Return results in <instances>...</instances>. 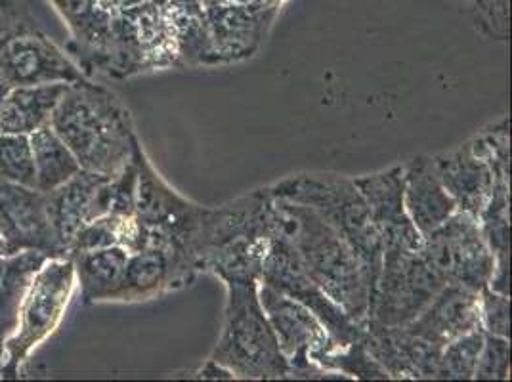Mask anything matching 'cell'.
<instances>
[{
	"instance_id": "1",
	"label": "cell",
	"mask_w": 512,
	"mask_h": 382,
	"mask_svg": "<svg viewBox=\"0 0 512 382\" xmlns=\"http://www.w3.org/2000/svg\"><path fill=\"white\" fill-rule=\"evenodd\" d=\"M50 127L88 172L115 178L132 159L136 136L127 107L111 90L88 79L67 86Z\"/></svg>"
},
{
	"instance_id": "2",
	"label": "cell",
	"mask_w": 512,
	"mask_h": 382,
	"mask_svg": "<svg viewBox=\"0 0 512 382\" xmlns=\"http://www.w3.org/2000/svg\"><path fill=\"white\" fill-rule=\"evenodd\" d=\"M274 224L297 251L308 276L358 323L369 310V285L352 247L310 207L272 197Z\"/></svg>"
},
{
	"instance_id": "3",
	"label": "cell",
	"mask_w": 512,
	"mask_h": 382,
	"mask_svg": "<svg viewBox=\"0 0 512 382\" xmlns=\"http://www.w3.org/2000/svg\"><path fill=\"white\" fill-rule=\"evenodd\" d=\"M276 199L310 207L352 247L373 295L383 262V241L354 180L331 172H302L268 188Z\"/></svg>"
},
{
	"instance_id": "4",
	"label": "cell",
	"mask_w": 512,
	"mask_h": 382,
	"mask_svg": "<svg viewBox=\"0 0 512 382\" xmlns=\"http://www.w3.org/2000/svg\"><path fill=\"white\" fill-rule=\"evenodd\" d=\"M226 287L224 329L211 360L228 369L234 379H287L289 363L262 310L258 281L226 283Z\"/></svg>"
},
{
	"instance_id": "5",
	"label": "cell",
	"mask_w": 512,
	"mask_h": 382,
	"mask_svg": "<svg viewBox=\"0 0 512 382\" xmlns=\"http://www.w3.org/2000/svg\"><path fill=\"white\" fill-rule=\"evenodd\" d=\"M432 161L457 211L478 218L497 180L511 178L509 121L503 119L463 146L432 157Z\"/></svg>"
},
{
	"instance_id": "6",
	"label": "cell",
	"mask_w": 512,
	"mask_h": 382,
	"mask_svg": "<svg viewBox=\"0 0 512 382\" xmlns=\"http://www.w3.org/2000/svg\"><path fill=\"white\" fill-rule=\"evenodd\" d=\"M75 287V266L69 256L48 258L35 274L20 308L16 333L6 340L0 379H16L22 361L60 323Z\"/></svg>"
},
{
	"instance_id": "7",
	"label": "cell",
	"mask_w": 512,
	"mask_h": 382,
	"mask_svg": "<svg viewBox=\"0 0 512 382\" xmlns=\"http://www.w3.org/2000/svg\"><path fill=\"white\" fill-rule=\"evenodd\" d=\"M446 285L421 251L383 247L381 272L369 298V323L402 327L417 318Z\"/></svg>"
},
{
	"instance_id": "8",
	"label": "cell",
	"mask_w": 512,
	"mask_h": 382,
	"mask_svg": "<svg viewBox=\"0 0 512 382\" xmlns=\"http://www.w3.org/2000/svg\"><path fill=\"white\" fill-rule=\"evenodd\" d=\"M423 256L446 279L480 293L490 285L495 256L480 230L478 218L457 211L448 220L423 237Z\"/></svg>"
},
{
	"instance_id": "9",
	"label": "cell",
	"mask_w": 512,
	"mask_h": 382,
	"mask_svg": "<svg viewBox=\"0 0 512 382\" xmlns=\"http://www.w3.org/2000/svg\"><path fill=\"white\" fill-rule=\"evenodd\" d=\"M258 298L276 333L279 348L289 363V377L344 379L341 373L325 371L312 361L321 352L337 346L312 310L264 283H258Z\"/></svg>"
},
{
	"instance_id": "10",
	"label": "cell",
	"mask_w": 512,
	"mask_h": 382,
	"mask_svg": "<svg viewBox=\"0 0 512 382\" xmlns=\"http://www.w3.org/2000/svg\"><path fill=\"white\" fill-rule=\"evenodd\" d=\"M132 157L138 170L136 216L146 228L155 230L169 239L174 247L192 256L199 266V241L209 209L193 205L192 201L171 190L151 167L138 140Z\"/></svg>"
},
{
	"instance_id": "11",
	"label": "cell",
	"mask_w": 512,
	"mask_h": 382,
	"mask_svg": "<svg viewBox=\"0 0 512 382\" xmlns=\"http://www.w3.org/2000/svg\"><path fill=\"white\" fill-rule=\"evenodd\" d=\"M258 283L295 298L312 310L339 348L362 339L365 323L354 321L335 300L321 291L318 283L304 270L295 247L278 230L264 256Z\"/></svg>"
},
{
	"instance_id": "12",
	"label": "cell",
	"mask_w": 512,
	"mask_h": 382,
	"mask_svg": "<svg viewBox=\"0 0 512 382\" xmlns=\"http://www.w3.org/2000/svg\"><path fill=\"white\" fill-rule=\"evenodd\" d=\"M0 237L6 255L39 251L50 258L65 256L50 218L48 193L0 178Z\"/></svg>"
},
{
	"instance_id": "13",
	"label": "cell",
	"mask_w": 512,
	"mask_h": 382,
	"mask_svg": "<svg viewBox=\"0 0 512 382\" xmlns=\"http://www.w3.org/2000/svg\"><path fill=\"white\" fill-rule=\"evenodd\" d=\"M0 75L12 86L77 83L86 79L79 65L46 39L43 33L23 27L0 48Z\"/></svg>"
},
{
	"instance_id": "14",
	"label": "cell",
	"mask_w": 512,
	"mask_h": 382,
	"mask_svg": "<svg viewBox=\"0 0 512 382\" xmlns=\"http://www.w3.org/2000/svg\"><path fill=\"white\" fill-rule=\"evenodd\" d=\"M113 203V178L79 170L65 184L48 191L50 218L65 256L71 241L86 224L106 216Z\"/></svg>"
},
{
	"instance_id": "15",
	"label": "cell",
	"mask_w": 512,
	"mask_h": 382,
	"mask_svg": "<svg viewBox=\"0 0 512 382\" xmlns=\"http://www.w3.org/2000/svg\"><path fill=\"white\" fill-rule=\"evenodd\" d=\"M362 342L390 379H436L442 348L413 335L406 325L384 327L365 321Z\"/></svg>"
},
{
	"instance_id": "16",
	"label": "cell",
	"mask_w": 512,
	"mask_h": 382,
	"mask_svg": "<svg viewBox=\"0 0 512 382\" xmlns=\"http://www.w3.org/2000/svg\"><path fill=\"white\" fill-rule=\"evenodd\" d=\"M379 230L383 247L423 249V235L413 226L404 205V167L367 174L354 180Z\"/></svg>"
},
{
	"instance_id": "17",
	"label": "cell",
	"mask_w": 512,
	"mask_h": 382,
	"mask_svg": "<svg viewBox=\"0 0 512 382\" xmlns=\"http://www.w3.org/2000/svg\"><path fill=\"white\" fill-rule=\"evenodd\" d=\"M203 8L209 27L213 65L251 58L276 14V10H253L241 2L203 4Z\"/></svg>"
},
{
	"instance_id": "18",
	"label": "cell",
	"mask_w": 512,
	"mask_h": 382,
	"mask_svg": "<svg viewBox=\"0 0 512 382\" xmlns=\"http://www.w3.org/2000/svg\"><path fill=\"white\" fill-rule=\"evenodd\" d=\"M192 256L167 247H146L128 258L123 283L115 300H146L182 287L197 272Z\"/></svg>"
},
{
	"instance_id": "19",
	"label": "cell",
	"mask_w": 512,
	"mask_h": 382,
	"mask_svg": "<svg viewBox=\"0 0 512 382\" xmlns=\"http://www.w3.org/2000/svg\"><path fill=\"white\" fill-rule=\"evenodd\" d=\"M406 327L413 335L444 348L451 340L482 329L480 293L446 283L428 302L427 308Z\"/></svg>"
},
{
	"instance_id": "20",
	"label": "cell",
	"mask_w": 512,
	"mask_h": 382,
	"mask_svg": "<svg viewBox=\"0 0 512 382\" xmlns=\"http://www.w3.org/2000/svg\"><path fill=\"white\" fill-rule=\"evenodd\" d=\"M69 23L73 41L67 50L77 58L86 79L94 73H106L111 58V20L100 0H52Z\"/></svg>"
},
{
	"instance_id": "21",
	"label": "cell",
	"mask_w": 512,
	"mask_h": 382,
	"mask_svg": "<svg viewBox=\"0 0 512 382\" xmlns=\"http://www.w3.org/2000/svg\"><path fill=\"white\" fill-rule=\"evenodd\" d=\"M404 205L423 237L457 213V205L440 182L432 157L419 155L404 167Z\"/></svg>"
},
{
	"instance_id": "22",
	"label": "cell",
	"mask_w": 512,
	"mask_h": 382,
	"mask_svg": "<svg viewBox=\"0 0 512 382\" xmlns=\"http://www.w3.org/2000/svg\"><path fill=\"white\" fill-rule=\"evenodd\" d=\"M48 258L39 251L0 255V365L4 361L6 340L18 329L23 297Z\"/></svg>"
},
{
	"instance_id": "23",
	"label": "cell",
	"mask_w": 512,
	"mask_h": 382,
	"mask_svg": "<svg viewBox=\"0 0 512 382\" xmlns=\"http://www.w3.org/2000/svg\"><path fill=\"white\" fill-rule=\"evenodd\" d=\"M67 83L14 86L0 107V134H31L50 123L52 111L62 100Z\"/></svg>"
},
{
	"instance_id": "24",
	"label": "cell",
	"mask_w": 512,
	"mask_h": 382,
	"mask_svg": "<svg viewBox=\"0 0 512 382\" xmlns=\"http://www.w3.org/2000/svg\"><path fill=\"white\" fill-rule=\"evenodd\" d=\"M75 266V277L81 283V295L86 304L98 300H115L123 283L130 253L113 245L96 251L69 256Z\"/></svg>"
},
{
	"instance_id": "25",
	"label": "cell",
	"mask_w": 512,
	"mask_h": 382,
	"mask_svg": "<svg viewBox=\"0 0 512 382\" xmlns=\"http://www.w3.org/2000/svg\"><path fill=\"white\" fill-rule=\"evenodd\" d=\"M29 142L35 159L37 190L48 191L60 188L71 176H75L81 165L65 146L62 138L46 123L29 134Z\"/></svg>"
},
{
	"instance_id": "26",
	"label": "cell",
	"mask_w": 512,
	"mask_h": 382,
	"mask_svg": "<svg viewBox=\"0 0 512 382\" xmlns=\"http://www.w3.org/2000/svg\"><path fill=\"white\" fill-rule=\"evenodd\" d=\"M312 361L325 371L350 375L354 379H383V381L390 379L383 367L367 352L362 339L356 340L344 348L335 346L327 352H321Z\"/></svg>"
},
{
	"instance_id": "27",
	"label": "cell",
	"mask_w": 512,
	"mask_h": 382,
	"mask_svg": "<svg viewBox=\"0 0 512 382\" xmlns=\"http://www.w3.org/2000/svg\"><path fill=\"white\" fill-rule=\"evenodd\" d=\"M486 333L482 329L467 333L459 339L451 340L440 354V365L436 379L444 381H469L474 377L478 356L484 346Z\"/></svg>"
},
{
	"instance_id": "28",
	"label": "cell",
	"mask_w": 512,
	"mask_h": 382,
	"mask_svg": "<svg viewBox=\"0 0 512 382\" xmlns=\"http://www.w3.org/2000/svg\"><path fill=\"white\" fill-rule=\"evenodd\" d=\"M0 178L25 188H37L35 159L27 134H0Z\"/></svg>"
},
{
	"instance_id": "29",
	"label": "cell",
	"mask_w": 512,
	"mask_h": 382,
	"mask_svg": "<svg viewBox=\"0 0 512 382\" xmlns=\"http://www.w3.org/2000/svg\"><path fill=\"white\" fill-rule=\"evenodd\" d=\"M511 365V344L505 337L486 333L484 346L474 369L476 381H505L509 379Z\"/></svg>"
},
{
	"instance_id": "30",
	"label": "cell",
	"mask_w": 512,
	"mask_h": 382,
	"mask_svg": "<svg viewBox=\"0 0 512 382\" xmlns=\"http://www.w3.org/2000/svg\"><path fill=\"white\" fill-rule=\"evenodd\" d=\"M480 318L484 333L497 337H511V300L490 287L480 291Z\"/></svg>"
},
{
	"instance_id": "31",
	"label": "cell",
	"mask_w": 512,
	"mask_h": 382,
	"mask_svg": "<svg viewBox=\"0 0 512 382\" xmlns=\"http://www.w3.org/2000/svg\"><path fill=\"white\" fill-rule=\"evenodd\" d=\"M23 27L22 10L16 0H0V39H4L10 33H16Z\"/></svg>"
},
{
	"instance_id": "32",
	"label": "cell",
	"mask_w": 512,
	"mask_h": 382,
	"mask_svg": "<svg viewBox=\"0 0 512 382\" xmlns=\"http://www.w3.org/2000/svg\"><path fill=\"white\" fill-rule=\"evenodd\" d=\"M197 377L199 379H234V375L228 369H224L213 360L207 361V365L197 373Z\"/></svg>"
},
{
	"instance_id": "33",
	"label": "cell",
	"mask_w": 512,
	"mask_h": 382,
	"mask_svg": "<svg viewBox=\"0 0 512 382\" xmlns=\"http://www.w3.org/2000/svg\"><path fill=\"white\" fill-rule=\"evenodd\" d=\"M10 88L12 86L8 85L6 81H4V77L0 75V107H2V102H4V98H6V94L10 92Z\"/></svg>"
},
{
	"instance_id": "34",
	"label": "cell",
	"mask_w": 512,
	"mask_h": 382,
	"mask_svg": "<svg viewBox=\"0 0 512 382\" xmlns=\"http://www.w3.org/2000/svg\"><path fill=\"white\" fill-rule=\"evenodd\" d=\"M16 33H18V31H16ZM12 35H14V33H10V35H6V37H4V39H0V48H2V46H4V44H6V41H8V39H10V37H12Z\"/></svg>"
},
{
	"instance_id": "35",
	"label": "cell",
	"mask_w": 512,
	"mask_h": 382,
	"mask_svg": "<svg viewBox=\"0 0 512 382\" xmlns=\"http://www.w3.org/2000/svg\"><path fill=\"white\" fill-rule=\"evenodd\" d=\"M0 255H6V247H4V241L0 237Z\"/></svg>"
}]
</instances>
